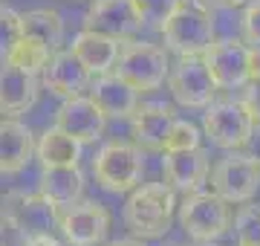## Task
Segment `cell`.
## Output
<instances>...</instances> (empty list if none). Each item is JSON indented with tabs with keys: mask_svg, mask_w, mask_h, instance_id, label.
Wrapping results in <instances>:
<instances>
[{
	"mask_svg": "<svg viewBox=\"0 0 260 246\" xmlns=\"http://www.w3.org/2000/svg\"><path fill=\"white\" fill-rule=\"evenodd\" d=\"M177 208V194L165 182H148L142 189H133V194L124 203V223L136 237L153 240L162 237L171 229Z\"/></svg>",
	"mask_w": 260,
	"mask_h": 246,
	"instance_id": "obj_1",
	"label": "cell"
},
{
	"mask_svg": "<svg viewBox=\"0 0 260 246\" xmlns=\"http://www.w3.org/2000/svg\"><path fill=\"white\" fill-rule=\"evenodd\" d=\"M162 35L177 55H203L214 41V15L203 0H179V6L162 20Z\"/></svg>",
	"mask_w": 260,
	"mask_h": 246,
	"instance_id": "obj_2",
	"label": "cell"
},
{
	"mask_svg": "<svg viewBox=\"0 0 260 246\" xmlns=\"http://www.w3.org/2000/svg\"><path fill=\"white\" fill-rule=\"evenodd\" d=\"M113 67H116V76L124 78L136 93L156 90L171 70L165 49L150 41H130L124 49H119Z\"/></svg>",
	"mask_w": 260,
	"mask_h": 246,
	"instance_id": "obj_3",
	"label": "cell"
},
{
	"mask_svg": "<svg viewBox=\"0 0 260 246\" xmlns=\"http://www.w3.org/2000/svg\"><path fill=\"white\" fill-rule=\"evenodd\" d=\"M142 171H145L142 148H136L130 142H107L99 151V157L93 160L95 182L102 189L113 191V194L133 191L142 180Z\"/></svg>",
	"mask_w": 260,
	"mask_h": 246,
	"instance_id": "obj_4",
	"label": "cell"
},
{
	"mask_svg": "<svg viewBox=\"0 0 260 246\" xmlns=\"http://www.w3.org/2000/svg\"><path fill=\"white\" fill-rule=\"evenodd\" d=\"M179 223L194 240H217L232 226L229 203L214 191H188L179 206Z\"/></svg>",
	"mask_w": 260,
	"mask_h": 246,
	"instance_id": "obj_5",
	"label": "cell"
},
{
	"mask_svg": "<svg viewBox=\"0 0 260 246\" xmlns=\"http://www.w3.org/2000/svg\"><path fill=\"white\" fill-rule=\"evenodd\" d=\"M251 116L246 113V107L240 102H208L203 113V131L211 139V145L223 148V151H237L246 148L251 133Z\"/></svg>",
	"mask_w": 260,
	"mask_h": 246,
	"instance_id": "obj_6",
	"label": "cell"
},
{
	"mask_svg": "<svg viewBox=\"0 0 260 246\" xmlns=\"http://www.w3.org/2000/svg\"><path fill=\"white\" fill-rule=\"evenodd\" d=\"M211 189L225 203H249L260 189V165L249 153H229L214 165Z\"/></svg>",
	"mask_w": 260,
	"mask_h": 246,
	"instance_id": "obj_7",
	"label": "cell"
},
{
	"mask_svg": "<svg viewBox=\"0 0 260 246\" xmlns=\"http://www.w3.org/2000/svg\"><path fill=\"white\" fill-rule=\"evenodd\" d=\"M168 84L174 99L185 107H205L208 102H214V93H217V84L203 55H179L174 70H168Z\"/></svg>",
	"mask_w": 260,
	"mask_h": 246,
	"instance_id": "obj_8",
	"label": "cell"
},
{
	"mask_svg": "<svg viewBox=\"0 0 260 246\" xmlns=\"http://www.w3.org/2000/svg\"><path fill=\"white\" fill-rule=\"evenodd\" d=\"M58 226L73 246H95L107 237L110 211L95 200H75L58 214Z\"/></svg>",
	"mask_w": 260,
	"mask_h": 246,
	"instance_id": "obj_9",
	"label": "cell"
},
{
	"mask_svg": "<svg viewBox=\"0 0 260 246\" xmlns=\"http://www.w3.org/2000/svg\"><path fill=\"white\" fill-rule=\"evenodd\" d=\"M142 26H145V18L136 0H95L84 18V29L110 35L116 41L133 38Z\"/></svg>",
	"mask_w": 260,
	"mask_h": 246,
	"instance_id": "obj_10",
	"label": "cell"
},
{
	"mask_svg": "<svg viewBox=\"0 0 260 246\" xmlns=\"http://www.w3.org/2000/svg\"><path fill=\"white\" fill-rule=\"evenodd\" d=\"M246 52H249V47L237 38L211 41L208 49L203 52V61L208 67V73H211L214 84L223 87V90H234V87L249 84Z\"/></svg>",
	"mask_w": 260,
	"mask_h": 246,
	"instance_id": "obj_11",
	"label": "cell"
},
{
	"mask_svg": "<svg viewBox=\"0 0 260 246\" xmlns=\"http://www.w3.org/2000/svg\"><path fill=\"white\" fill-rule=\"evenodd\" d=\"M104 113L95 107V102L90 96H70L64 99V104L55 110V128L64 131L67 136H73L78 145H90L95 139H102L104 133Z\"/></svg>",
	"mask_w": 260,
	"mask_h": 246,
	"instance_id": "obj_12",
	"label": "cell"
},
{
	"mask_svg": "<svg viewBox=\"0 0 260 246\" xmlns=\"http://www.w3.org/2000/svg\"><path fill=\"white\" fill-rule=\"evenodd\" d=\"M130 119V131H133V139H136V148H145V151H162L165 145V136L171 131V122L177 119L174 107L165 102H145L136 104Z\"/></svg>",
	"mask_w": 260,
	"mask_h": 246,
	"instance_id": "obj_13",
	"label": "cell"
},
{
	"mask_svg": "<svg viewBox=\"0 0 260 246\" xmlns=\"http://www.w3.org/2000/svg\"><path fill=\"white\" fill-rule=\"evenodd\" d=\"M38 87L41 84H38L35 73H29L12 61H3L0 64V113H26L38 102Z\"/></svg>",
	"mask_w": 260,
	"mask_h": 246,
	"instance_id": "obj_14",
	"label": "cell"
},
{
	"mask_svg": "<svg viewBox=\"0 0 260 246\" xmlns=\"http://www.w3.org/2000/svg\"><path fill=\"white\" fill-rule=\"evenodd\" d=\"M208 153L203 148H191V151H171L162 160L165 180L174 191H200L203 182L208 180Z\"/></svg>",
	"mask_w": 260,
	"mask_h": 246,
	"instance_id": "obj_15",
	"label": "cell"
},
{
	"mask_svg": "<svg viewBox=\"0 0 260 246\" xmlns=\"http://www.w3.org/2000/svg\"><path fill=\"white\" fill-rule=\"evenodd\" d=\"M44 87L58 99H70L78 96L90 81V73L81 67V61L70 52V49H55L49 61L44 64Z\"/></svg>",
	"mask_w": 260,
	"mask_h": 246,
	"instance_id": "obj_16",
	"label": "cell"
},
{
	"mask_svg": "<svg viewBox=\"0 0 260 246\" xmlns=\"http://www.w3.org/2000/svg\"><path fill=\"white\" fill-rule=\"evenodd\" d=\"M90 99L104 113V119H127L133 107L139 104V93L116 73H102L95 78L90 87Z\"/></svg>",
	"mask_w": 260,
	"mask_h": 246,
	"instance_id": "obj_17",
	"label": "cell"
},
{
	"mask_svg": "<svg viewBox=\"0 0 260 246\" xmlns=\"http://www.w3.org/2000/svg\"><path fill=\"white\" fill-rule=\"evenodd\" d=\"M84 194V174L78 165H52L41 174V200L49 208H64Z\"/></svg>",
	"mask_w": 260,
	"mask_h": 246,
	"instance_id": "obj_18",
	"label": "cell"
},
{
	"mask_svg": "<svg viewBox=\"0 0 260 246\" xmlns=\"http://www.w3.org/2000/svg\"><path fill=\"white\" fill-rule=\"evenodd\" d=\"M70 52L81 61V67L90 76H102V73H110L113 64H116L119 41L110 38V35H102V32H93V29H84L75 35Z\"/></svg>",
	"mask_w": 260,
	"mask_h": 246,
	"instance_id": "obj_19",
	"label": "cell"
},
{
	"mask_svg": "<svg viewBox=\"0 0 260 246\" xmlns=\"http://www.w3.org/2000/svg\"><path fill=\"white\" fill-rule=\"evenodd\" d=\"M32 131L18 119H0V174H18L32 160Z\"/></svg>",
	"mask_w": 260,
	"mask_h": 246,
	"instance_id": "obj_20",
	"label": "cell"
},
{
	"mask_svg": "<svg viewBox=\"0 0 260 246\" xmlns=\"http://www.w3.org/2000/svg\"><path fill=\"white\" fill-rule=\"evenodd\" d=\"M61 38H64V23L55 9H32L20 15V41L52 55L61 47Z\"/></svg>",
	"mask_w": 260,
	"mask_h": 246,
	"instance_id": "obj_21",
	"label": "cell"
},
{
	"mask_svg": "<svg viewBox=\"0 0 260 246\" xmlns=\"http://www.w3.org/2000/svg\"><path fill=\"white\" fill-rule=\"evenodd\" d=\"M35 153H38V160H41L44 168H52V165H78V160H81V145L52 125V128L44 131Z\"/></svg>",
	"mask_w": 260,
	"mask_h": 246,
	"instance_id": "obj_22",
	"label": "cell"
},
{
	"mask_svg": "<svg viewBox=\"0 0 260 246\" xmlns=\"http://www.w3.org/2000/svg\"><path fill=\"white\" fill-rule=\"evenodd\" d=\"M200 128L188 119H174L171 122V131L165 136V145L162 151L171 153V151H191V148H200Z\"/></svg>",
	"mask_w": 260,
	"mask_h": 246,
	"instance_id": "obj_23",
	"label": "cell"
},
{
	"mask_svg": "<svg viewBox=\"0 0 260 246\" xmlns=\"http://www.w3.org/2000/svg\"><path fill=\"white\" fill-rule=\"evenodd\" d=\"M237 246H260V206H243L234 218Z\"/></svg>",
	"mask_w": 260,
	"mask_h": 246,
	"instance_id": "obj_24",
	"label": "cell"
},
{
	"mask_svg": "<svg viewBox=\"0 0 260 246\" xmlns=\"http://www.w3.org/2000/svg\"><path fill=\"white\" fill-rule=\"evenodd\" d=\"M20 41V15L9 6H0V61H6Z\"/></svg>",
	"mask_w": 260,
	"mask_h": 246,
	"instance_id": "obj_25",
	"label": "cell"
},
{
	"mask_svg": "<svg viewBox=\"0 0 260 246\" xmlns=\"http://www.w3.org/2000/svg\"><path fill=\"white\" fill-rule=\"evenodd\" d=\"M145 23H153V26H162V20L171 15V12L179 6V0H136Z\"/></svg>",
	"mask_w": 260,
	"mask_h": 246,
	"instance_id": "obj_26",
	"label": "cell"
},
{
	"mask_svg": "<svg viewBox=\"0 0 260 246\" xmlns=\"http://www.w3.org/2000/svg\"><path fill=\"white\" fill-rule=\"evenodd\" d=\"M243 35L251 47H260V0L246 6V15H243Z\"/></svg>",
	"mask_w": 260,
	"mask_h": 246,
	"instance_id": "obj_27",
	"label": "cell"
},
{
	"mask_svg": "<svg viewBox=\"0 0 260 246\" xmlns=\"http://www.w3.org/2000/svg\"><path fill=\"white\" fill-rule=\"evenodd\" d=\"M243 107L246 113L251 116V122H260V78H254L249 87H246V96H243Z\"/></svg>",
	"mask_w": 260,
	"mask_h": 246,
	"instance_id": "obj_28",
	"label": "cell"
},
{
	"mask_svg": "<svg viewBox=\"0 0 260 246\" xmlns=\"http://www.w3.org/2000/svg\"><path fill=\"white\" fill-rule=\"evenodd\" d=\"M246 67H249V81L260 78V47H249V52H246Z\"/></svg>",
	"mask_w": 260,
	"mask_h": 246,
	"instance_id": "obj_29",
	"label": "cell"
},
{
	"mask_svg": "<svg viewBox=\"0 0 260 246\" xmlns=\"http://www.w3.org/2000/svg\"><path fill=\"white\" fill-rule=\"evenodd\" d=\"M246 145H249V157L260 165V122L251 125V133H249V142Z\"/></svg>",
	"mask_w": 260,
	"mask_h": 246,
	"instance_id": "obj_30",
	"label": "cell"
},
{
	"mask_svg": "<svg viewBox=\"0 0 260 246\" xmlns=\"http://www.w3.org/2000/svg\"><path fill=\"white\" fill-rule=\"evenodd\" d=\"M23 246H61V243L52 235H47V232H35V235H26Z\"/></svg>",
	"mask_w": 260,
	"mask_h": 246,
	"instance_id": "obj_31",
	"label": "cell"
},
{
	"mask_svg": "<svg viewBox=\"0 0 260 246\" xmlns=\"http://www.w3.org/2000/svg\"><path fill=\"white\" fill-rule=\"evenodd\" d=\"M205 3H214V6H229V9H234V6H240V3H246V0H205Z\"/></svg>",
	"mask_w": 260,
	"mask_h": 246,
	"instance_id": "obj_32",
	"label": "cell"
},
{
	"mask_svg": "<svg viewBox=\"0 0 260 246\" xmlns=\"http://www.w3.org/2000/svg\"><path fill=\"white\" fill-rule=\"evenodd\" d=\"M110 246H145L139 240V237H124V240H116V243H110Z\"/></svg>",
	"mask_w": 260,
	"mask_h": 246,
	"instance_id": "obj_33",
	"label": "cell"
},
{
	"mask_svg": "<svg viewBox=\"0 0 260 246\" xmlns=\"http://www.w3.org/2000/svg\"><path fill=\"white\" fill-rule=\"evenodd\" d=\"M194 246H220V243H217V240H197Z\"/></svg>",
	"mask_w": 260,
	"mask_h": 246,
	"instance_id": "obj_34",
	"label": "cell"
}]
</instances>
